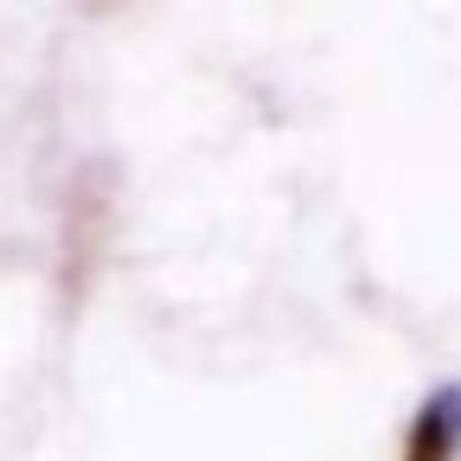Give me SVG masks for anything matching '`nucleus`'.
<instances>
[{
	"label": "nucleus",
	"mask_w": 461,
	"mask_h": 461,
	"mask_svg": "<svg viewBox=\"0 0 461 461\" xmlns=\"http://www.w3.org/2000/svg\"><path fill=\"white\" fill-rule=\"evenodd\" d=\"M455 455H461V384H442L417 411L403 461H455Z\"/></svg>",
	"instance_id": "f257e3e1"
}]
</instances>
